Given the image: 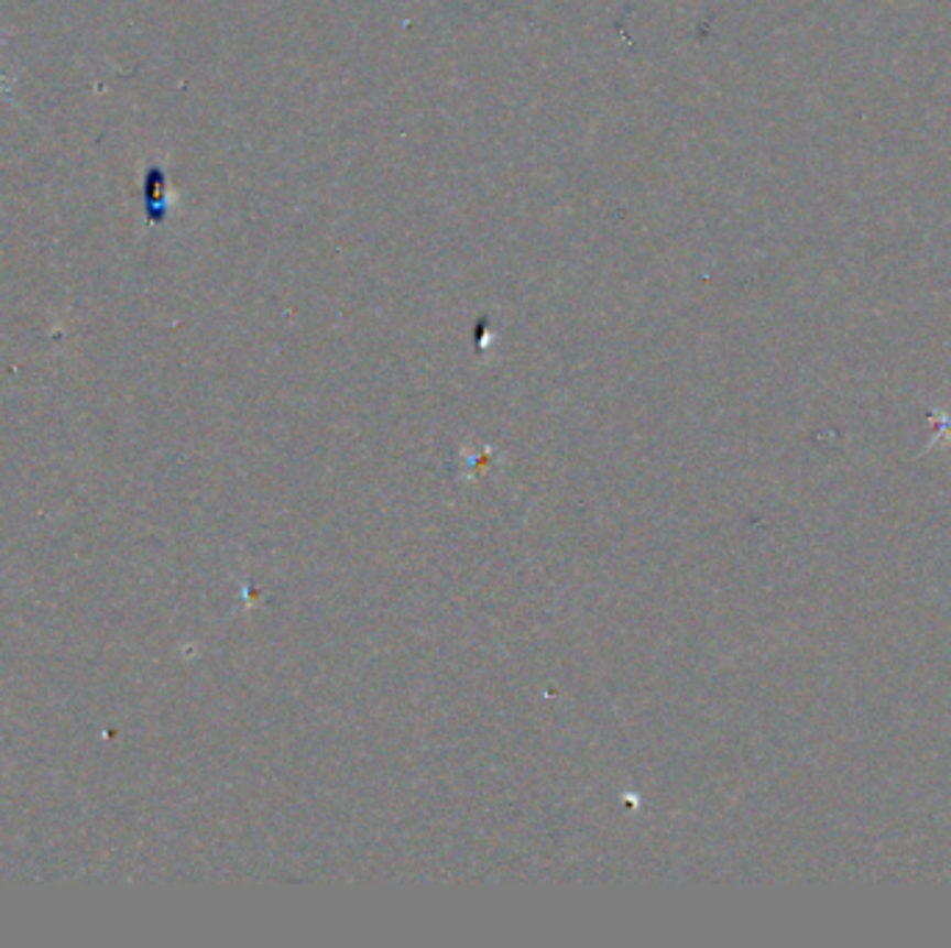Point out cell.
I'll list each match as a JSON object with an SVG mask.
<instances>
[{
  "instance_id": "6da1fadb",
  "label": "cell",
  "mask_w": 951,
  "mask_h": 948,
  "mask_svg": "<svg viewBox=\"0 0 951 948\" xmlns=\"http://www.w3.org/2000/svg\"><path fill=\"white\" fill-rule=\"evenodd\" d=\"M0 92L9 95V87H7V81H3V78H0Z\"/></svg>"
}]
</instances>
